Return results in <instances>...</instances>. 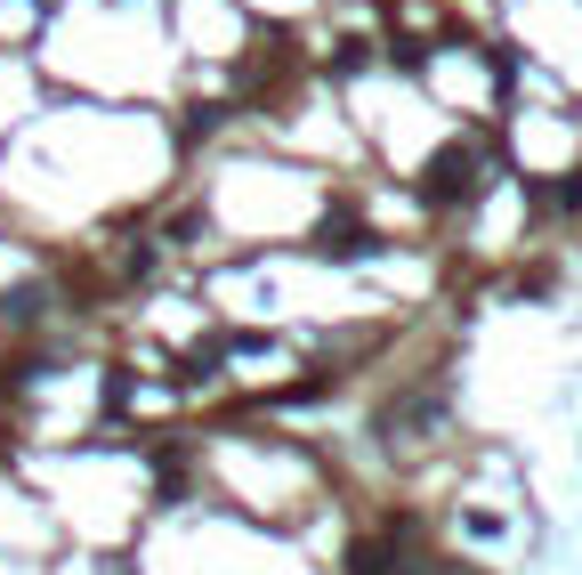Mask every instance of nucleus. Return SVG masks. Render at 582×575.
I'll list each match as a JSON object with an SVG mask.
<instances>
[{"label": "nucleus", "mask_w": 582, "mask_h": 575, "mask_svg": "<svg viewBox=\"0 0 582 575\" xmlns=\"http://www.w3.org/2000/svg\"><path fill=\"white\" fill-rule=\"evenodd\" d=\"M421 195L436 203V211H453V203H477V195H486V154H477V147H445V154L429 162Z\"/></svg>", "instance_id": "f257e3e1"}, {"label": "nucleus", "mask_w": 582, "mask_h": 575, "mask_svg": "<svg viewBox=\"0 0 582 575\" xmlns=\"http://www.w3.org/2000/svg\"><path fill=\"white\" fill-rule=\"evenodd\" d=\"M397 543H412V519L388 527V543H357V551H348V575H421Z\"/></svg>", "instance_id": "f03ea898"}, {"label": "nucleus", "mask_w": 582, "mask_h": 575, "mask_svg": "<svg viewBox=\"0 0 582 575\" xmlns=\"http://www.w3.org/2000/svg\"><path fill=\"white\" fill-rule=\"evenodd\" d=\"M316 252H324V260H364V252H372V235L340 211V219H324V243H316Z\"/></svg>", "instance_id": "7ed1b4c3"}, {"label": "nucleus", "mask_w": 582, "mask_h": 575, "mask_svg": "<svg viewBox=\"0 0 582 575\" xmlns=\"http://www.w3.org/2000/svg\"><path fill=\"white\" fill-rule=\"evenodd\" d=\"M40 284H16V292H0V324H16V333H25V324H40Z\"/></svg>", "instance_id": "20e7f679"}, {"label": "nucleus", "mask_w": 582, "mask_h": 575, "mask_svg": "<svg viewBox=\"0 0 582 575\" xmlns=\"http://www.w3.org/2000/svg\"><path fill=\"white\" fill-rule=\"evenodd\" d=\"M372 66V41H340V49H331V73H364Z\"/></svg>", "instance_id": "39448f33"}, {"label": "nucleus", "mask_w": 582, "mask_h": 575, "mask_svg": "<svg viewBox=\"0 0 582 575\" xmlns=\"http://www.w3.org/2000/svg\"><path fill=\"white\" fill-rule=\"evenodd\" d=\"M121 405H130V373L114 365V373H106V414H121Z\"/></svg>", "instance_id": "423d86ee"}, {"label": "nucleus", "mask_w": 582, "mask_h": 575, "mask_svg": "<svg viewBox=\"0 0 582 575\" xmlns=\"http://www.w3.org/2000/svg\"><path fill=\"white\" fill-rule=\"evenodd\" d=\"M106 575H130V567H121V560H106Z\"/></svg>", "instance_id": "0eeeda50"}]
</instances>
